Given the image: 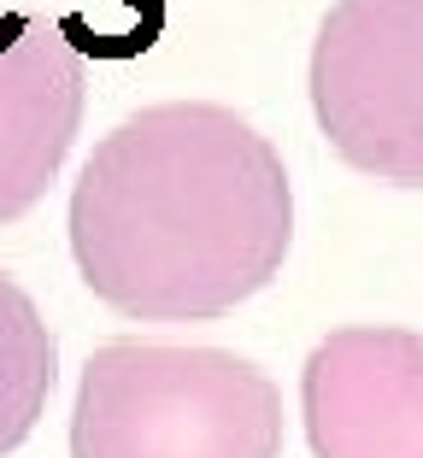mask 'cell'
<instances>
[{
	"instance_id": "obj_1",
	"label": "cell",
	"mask_w": 423,
	"mask_h": 458,
	"mask_svg": "<svg viewBox=\"0 0 423 458\" xmlns=\"http://www.w3.org/2000/svg\"><path fill=\"white\" fill-rule=\"evenodd\" d=\"M294 194L241 112L165 100L123 118L71 189V259L123 318L194 324L253 300L288 259Z\"/></svg>"
},
{
	"instance_id": "obj_2",
	"label": "cell",
	"mask_w": 423,
	"mask_h": 458,
	"mask_svg": "<svg viewBox=\"0 0 423 458\" xmlns=\"http://www.w3.org/2000/svg\"><path fill=\"white\" fill-rule=\"evenodd\" d=\"M283 394L253 359L177 341L89 352L71 411V458H276Z\"/></svg>"
},
{
	"instance_id": "obj_3",
	"label": "cell",
	"mask_w": 423,
	"mask_h": 458,
	"mask_svg": "<svg viewBox=\"0 0 423 458\" xmlns=\"http://www.w3.org/2000/svg\"><path fill=\"white\" fill-rule=\"evenodd\" d=\"M312 112L353 171L423 189V0H335L312 41Z\"/></svg>"
},
{
	"instance_id": "obj_4",
	"label": "cell",
	"mask_w": 423,
	"mask_h": 458,
	"mask_svg": "<svg viewBox=\"0 0 423 458\" xmlns=\"http://www.w3.org/2000/svg\"><path fill=\"white\" fill-rule=\"evenodd\" d=\"M300 418L317 458H423V335L335 329L300 370Z\"/></svg>"
},
{
	"instance_id": "obj_5",
	"label": "cell",
	"mask_w": 423,
	"mask_h": 458,
	"mask_svg": "<svg viewBox=\"0 0 423 458\" xmlns=\"http://www.w3.org/2000/svg\"><path fill=\"white\" fill-rule=\"evenodd\" d=\"M82 123V59L65 30L30 18L0 47V224L24 217L59 176Z\"/></svg>"
},
{
	"instance_id": "obj_6",
	"label": "cell",
	"mask_w": 423,
	"mask_h": 458,
	"mask_svg": "<svg viewBox=\"0 0 423 458\" xmlns=\"http://www.w3.org/2000/svg\"><path fill=\"white\" fill-rule=\"evenodd\" d=\"M54 377H59L54 329L41 324L36 300L0 270V458L30 441L36 418L47 411Z\"/></svg>"
},
{
	"instance_id": "obj_7",
	"label": "cell",
	"mask_w": 423,
	"mask_h": 458,
	"mask_svg": "<svg viewBox=\"0 0 423 458\" xmlns=\"http://www.w3.org/2000/svg\"><path fill=\"white\" fill-rule=\"evenodd\" d=\"M30 18H18V13H6V0H0V47H6V41L18 36V30H24Z\"/></svg>"
}]
</instances>
